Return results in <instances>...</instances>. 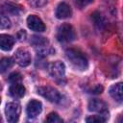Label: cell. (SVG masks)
Returning a JSON list of instances; mask_svg holds the SVG:
<instances>
[{
  "label": "cell",
  "mask_w": 123,
  "mask_h": 123,
  "mask_svg": "<svg viewBox=\"0 0 123 123\" xmlns=\"http://www.w3.org/2000/svg\"><path fill=\"white\" fill-rule=\"evenodd\" d=\"M65 54H66V58L75 68L79 70H86L87 68V65H88L87 59L81 51L71 48L66 50Z\"/></svg>",
  "instance_id": "6da1fadb"
},
{
  "label": "cell",
  "mask_w": 123,
  "mask_h": 123,
  "mask_svg": "<svg viewBox=\"0 0 123 123\" xmlns=\"http://www.w3.org/2000/svg\"><path fill=\"white\" fill-rule=\"evenodd\" d=\"M106 119H107V118H106L104 115H91V116L87 117V118L86 119V122H92V123H94V122L100 123V122H105Z\"/></svg>",
  "instance_id": "e0dca14e"
},
{
  "label": "cell",
  "mask_w": 123,
  "mask_h": 123,
  "mask_svg": "<svg viewBox=\"0 0 123 123\" xmlns=\"http://www.w3.org/2000/svg\"><path fill=\"white\" fill-rule=\"evenodd\" d=\"M110 95L116 101L121 102L122 101V83H118L116 85H113L110 87Z\"/></svg>",
  "instance_id": "4fadbf2b"
},
{
  "label": "cell",
  "mask_w": 123,
  "mask_h": 123,
  "mask_svg": "<svg viewBox=\"0 0 123 123\" xmlns=\"http://www.w3.org/2000/svg\"><path fill=\"white\" fill-rule=\"evenodd\" d=\"M32 43L36 46V47H44L46 44H47V40L42 37H37V36H34L32 37Z\"/></svg>",
  "instance_id": "9a60e30c"
},
{
  "label": "cell",
  "mask_w": 123,
  "mask_h": 123,
  "mask_svg": "<svg viewBox=\"0 0 123 123\" xmlns=\"http://www.w3.org/2000/svg\"><path fill=\"white\" fill-rule=\"evenodd\" d=\"M93 0H76V3L80 6V7H85L86 5H88L89 3H91Z\"/></svg>",
  "instance_id": "44dd1931"
},
{
  "label": "cell",
  "mask_w": 123,
  "mask_h": 123,
  "mask_svg": "<svg viewBox=\"0 0 123 123\" xmlns=\"http://www.w3.org/2000/svg\"><path fill=\"white\" fill-rule=\"evenodd\" d=\"M27 25L29 29L35 31V32H43L45 31V25L42 22V20L37 17V15L31 14L27 17Z\"/></svg>",
  "instance_id": "8992f818"
},
{
  "label": "cell",
  "mask_w": 123,
  "mask_h": 123,
  "mask_svg": "<svg viewBox=\"0 0 123 123\" xmlns=\"http://www.w3.org/2000/svg\"><path fill=\"white\" fill-rule=\"evenodd\" d=\"M9 81L12 83V84H14V83H20L21 81V75L17 72H13L12 73L10 76H9Z\"/></svg>",
  "instance_id": "d6986e66"
},
{
  "label": "cell",
  "mask_w": 123,
  "mask_h": 123,
  "mask_svg": "<svg viewBox=\"0 0 123 123\" xmlns=\"http://www.w3.org/2000/svg\"><path fill=\"white\" fill-rule=\"evenodd\" d=\"M14 59L15 62L21 66H27L31 63V55L26 49H17L14 54Z\"/></svg>",
  "instance_id": "52a82bcc"
},
{
  "label": "cell",
  "mask_w": 123,
  "mask_h": 123,
  "mask_svg": "<svg viewBox=\"0 0 123 123\" xmlns=\"http://www.w3.org/2000/svg\"><path fill=\"white\" fill-rule=\"evenodd\" d=\"M11 25L10 23V20L3 14L0 13V29H6V28H9Z\"/></svg>",
  "instance_id": "ac0fdd59"
},
{
  "label": "cell",
  "mask_w": 123,
  "mask_h": 123,
  "mask_svg": "<svg viewBox=\"0 0 123 123\" xmlns=\"http://www.w3.org/2000/svg\"><path fill=\"white\" fill-rule=\"evenodd\" d=\"M76 37L73 27L69 24H62L57 30V38L61 42H70Z\"/></svg>",
  "instance_id": "7a4b0ae2"
},
{
  "label": "cell",
  "mask_w": 123,
  "mask_h": 123,
  "mask_svg": "<svg viewBox=\"0 0 123 123\" xmlns=\"http://www.w3.org/2000/svg\"><path fill=\"white\" fill-rule=\"evenodd\" d=\"M20 111H21V108L18 103H16V102L8 103L5 108V113H6L7 120L11 123L16 122L19 118Z\"/></svg>",
  "instance_id": "3957f363"
},
{
  "label": "cell",
  "mask_w": 123,
  "mask_h": 123,
  "mask_svg": "<svg viewBox=\"0 0 123 123\" xmlns=\"http://www.w3.org/2000/svg\"><path fill=\"white\" fill-rule=\"evenodd\" d=\"M102 90H103V87L101 86H97L95 88H93L92 91H93V93H101Z\"/></svg>",
  "instance_id": "7402d4cb"
},
{
  "label": "cell",
  "mask_w": 123,
  "mask_h": 123,
  "mask_svg": "<svg viewBox=\"0 0 123 123\" xmlns=\"http://www.w3.org/2000/svg\"><path fill=\"white\" fill-rule=\"evenodd\" d=\"M46 122H49V123H62V119L56 113V112H51L48 114L46 120Z\"/></svg>",
  "instance_id": "2e32d148"
},
{
  "label": "cell",
  "mask_w": 123,
  "mask_h": 123,
  "mask_svg": "<svg viewBox=\"0 0 123 123\" xmlns=\"http://www.w3.org/2000/svg\"><path fill=\"white\" fill-rule=\"evenodd\" d=\"M1 121H2V118H1V116H0V122H1Z\"/></svg>",
  "instance_id": "603a6c76"
},
{
  "label": "cell",
  "mask_w": 123,
  "mask_h": 123,
  "mask_svg": "<svg viewBox=\"0 0 123 123\" xmlns=\"http://www.w3.org/2000/svg\"><path fill=\"white\" fill-rule=\"evenodd\" d=\"M88 110L90 111L95 112H106L107 111V105L105 102L99 99H92L88 102Z\"/></svg>",
  "instance_id": "30bf717a"
},
{
  "label": "cell",
  "mask_w": 123,
  "mask_h": 123,
  "mask_svg": "<svg viewBox=\"0 0 123 123\" xmlns=\"http://www.w3.org/2000/svg\"><path fill=\"white\" fill-rule=\"evenodd\" d=\"M37 93L52 103H59L61 100L59 91L51 86H40L37 88Z\"/></svg>",
  "instance_id": "277c9868"
},
{
  "label": "cell",
  "mask_w": 123,
  "mask_h": 123,
  "mask_svg": "<svg viewBox=\"0 0 123 123\" xmlns=\"http://www.w3.org/2000/svg\"><path fill=\"white\" fill-rule=\"evenodd\" d=\"M64 72H65L64 64L60 61L54 62L49 65V73L56 80L62 79L64 77Z\"/></svg>",
  "instance_id": "5b68a950"
},
{
  "label": "cell",
  "mask_w": 123,
  "mask_h": 123,
  "mask_svg": "<svg viewBox=\"0 0 123 123\" xmlns=\"http://www.w3.org/2000/svg\"><path fill=\"white\" fill-rule=\"evenodd\" d=\"M14 44V38L10 35H0V49L4 51H9L12 48Z\"/></svg>",
  "instance_id": "7c38bea8"
},
{
  "label": "cell",
  "mask_w": 123,
  "mask_h": 123,
  "mask_svg": "<svg viewBox=\"0 0 123 123\" xmlns=\"http://www.w3.org/2000/svg\"><path fill=\"white\" fill-rule=\"evenodd\" d=\"M0 102H1V98H0Z\"/></svg>",
  "instance_id": "cb8c5ba5"
},
{
  "label": "cell",
  "mask_w": 123,
  "mask_h": 123,
  "mask_svg": "<svg viewBox=\"0 0 123 123\" xmlns=\"http://www.w3.org/2000/svg\"><path fill=\"white\" fill-rule=\"evenodd\" d=\"M9 93L13 98H21L25 94V87L20 83H14L10 86Z\"/></svg>",
  "instance_id": "8fae6325"
},
{
  "label": "cell",
  "mask_w": 123,
  "mask_h": 123,
  "mask_svg": "<svg viewBox=\"0 0 123 123\" xmlns=\"http://www.w3.org/2000/svg\"><path fill=\"white\" fill-rule=\"evenodd\" d=\"M71 15V9L65 2H62L56 9V16L59 19H64Z\"/></svg>",
  "instance_id": "9c48e42d"
},
{
  "label": "cell",
  "mask_w": 123,
  "mask_h": 123,
  "mask_svg": "<svg viewBox=\"0 0 123 123\" xmlns=\"http://www.w3.org/2000/svg\"><path fill=\"white\" fill-rule=\"evenodd\" d=\"M47 3V0H29V4L34 8H40Z\"/></svg>",
  "instance_id": "ffe728a7"
},
{
  "label": "cell",
  "mask_w": 123,
  "mask_h": 123,
  "mask_svg": "<svg viewBox=\"0 0 123 123\" xmlns=\"http://www.w3.org/2000/svg\"><path fill=\"white\" fill-rule=\"evenodd\" d=\"M41 110H42L41 103L35 99L31 100L26 107V112L30 118H36L41 112Z\"/></svg>",
  "instance_id": "ba28073f"
},
{
  "label": "cell",
  "mask_w": 123,
  "mask_h": 123,
  "mask_svg": "<svg viewBox=\"0 0 123 123\" xmlns=\"http://www.w3.org/2000/svg\"><path fill=\"white\" fill-rule=\"evenodd\" d=\"M13 64V60L12 58H3L0 60V73H4Z\"/></svg>",
  "instance_id": "5bb4252c"
}]
</instances>
